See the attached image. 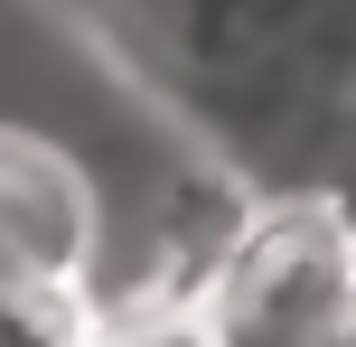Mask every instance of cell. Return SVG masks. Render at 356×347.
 <instances>
[{"label":"cell","instance_id":"obj_2","mask_svg":"<svg viewBox=\"0 0 356 347\" xmlns=\"http://www.w3.org/2000/svg\"><path fill=\"white\" fill-rule=\"evenodd\" d=\"M356 319V216L291 197L234 235V254L188 300L197 347H328Z\"/></svg>","mask_w":356,"mask_h":347},{"label":"cell","instance_id":"obj_1","mask_svg":"<svg viewBox=\"0 0 356 347\" xmlns=\"http://www.w3.org/2000/svg\"><path fill=\"white\" fill-rule=\"evenodd\" d=\"M122 56L225 141L234 179L328 197L356 122L347 0H94Z\"/></svg>","mask_w":356,"mask_h":347},{"label":"cell","instance_id":"obj_3","mask_svg":"<svg viewBox=\"0 0 356 347\" xmlns=\"http://www.w3.org/2000/svg\"><path fill=\"white\" fill-rule=\"evenodd\" d=\"M347 10H356V0H347Z\"/></svg>","mask_w":356,"mask_h":347}]
</instances>
